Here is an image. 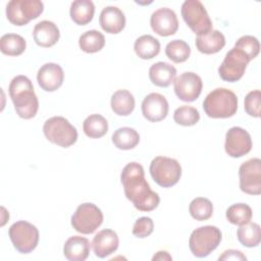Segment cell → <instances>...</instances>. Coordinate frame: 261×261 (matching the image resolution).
<instances>
[{
	"mask_svg": "<svg viewBox=\"0 0 261 261\" xmlns=\"http://www.w3.org/2000/svg\"><path fill=\"white\" fill-rule=\"evenodd\" d=\"M90 242L87 238L73 236L63 246L64 257L69 261H84L90 254Z\"/></svg>",
	"mask_w": 261,
	"mask_h": 261,
	"instance_id": "obj_21",
	"label": "cell"
},
{
	"mask_svg": "<svg viewBox=\"0 0 261 261\" xmlns=\"http://www.w3.org/2000/svg\"><path fill=\"white\" fill-rule=\"evenodd\" d=\"M43 133L48 141L62 148L72 146L77 140L76 128L63 116L47 119L43 125Z\"/></svg>",
	"mask_w": 261,
	"mask_h": 261,
	"instance_id": "obj_4",
	"label": "cell"
},
{
	"mask_svg": "<svg viewBox=\"0 0 261 261\" xmlns=\"http://www.w3.org/2000/svg\"><path fill=\"white\" fill-rule=\"evenodd\" d=\"M64 80L62 67L53 62L42 65L37 73V81L42 90L46 92H54L61 87Z\"/></svg>",
	"mask_w": 261,
	"mask_h": 261,
	"instance_id": "obj_17",
	"label": "cell"
},
{
	"mask_svg": "<svg viewBox=\"0 0 261 261\" xmlns=\"http://www.w3.org/2000/svg\"><path fill=\"white\" fill-rule=\"evenodd\" d=\"M203 109L211 118L231 117L238 110L237 95L228 89L217 88L206 96Z\"/></svg>",
	"mask_w": 261,
	"mask_h": 261,
	"instance_id": "obj_3",
	"label": "cell"
},
{
	"mask_svg": "<svg viewBox=\"0 0 261 261\" xmlns=\"http://www.w3.org/2000/svg\"><path fill=\"white\" fill-rule=\"evenodd\" d=\"M8 234L13 247L22 254H29L34 251L39 243L38 228L24 220L14 222L9 227Z\"/></svg>",
	"mask_w": 261,
	"mask_h": 261,
	"instance_id": "obj_8",
	"label": "cell"
},
{
	"mask_svg": "<svg viewBox=\"0 0 261 261\" xmlns=\"http://www.w3.org/2000/svg\"><path fill=\"white\" fill-rule=\"evenodd\" d=\"M244 107L247 114L253 117L260 116L261 107V92L260 90H254L247 94L244 101Z\"/></svg>",
	"mask_w": 261,
	"mask_h": 261,
	"instance_id": "obj_37",
	"label": "cell"
},
{
	"mask_svg": "<svg viewBox=\"0 0 261 261\" xmlns=\"http://www.w3.org/2000/svg\"><path fill=\"white\" fill-rule=\"evenodd\" d=\"M249 62L248 56L243 51L233 47L226 53L218 68V73L225 82H238L244 75Z\"/></svg>",
	"mask_w": 261,
	"mask_h": 261,
	"instance_id": "obj_11",
	"label": "cell"
},
{
	"mask_svg": "<svg viewBox=\"0 0 261 261\" xmlns=\"http://www.w3.org/2000/svg\"><path fill=\"white\" fill-rule=\"evenodd\" d=\"M171 256L166 251H159L153 257V260H171Z\"/></svg>",
	"mask_w": 261,
	"mask_h": 261,
	"instance_id": "obj_40",
	"label": "cell"
},
{
	"mask_svg": "<svg viewBox=\"0 0 261 261\" xmlns=\"http://www.w3.org/2000/svg\"><path fill=\"white\" fill-rule=\"evenodd\" d=\"M120 181L125 197L139 211H152L159 205L160 198L156 192L151 190L140 163H127L121 171Z\"/></svg>",
	"mask_w": 261,
	"mask_h": 261,
	"instance_id": "obj_1",
	"label": "cell"
},
{
	"mask_svg": "<svg viewBox=\"0 0 261 261\" xmlns=\"http://www.w3.org/2000/svg\"><path fill=\"white\" fill-rule=\"evenodd\" d=\"M189 211L191 216L199 221L207 220L212 216L213 205L211 201L207 198L198 197L195 198L189 206Z\"/></svg>",
	"mask_w": 261,
	"mask_h": 261,
	"instance_id": "obj_34",
	"label": "cell"
},
{
	"mask_svg": "<svg viewBox=\"0 0 261 261\" xmlns=\"http://www.w3.org/2000/svg\"><path fill=\"white\" fill-rule=\"evenodd\" d=\"M33 37L37 45L48 48L58 42L60 33L58 27L53 21L42 20L35 25Z\"/></svg>",
	"mask_w": 261,
	"mask_h": 261,
	"instance_id": "obj_20",
	"label": "cell"
},
{
	"mask_svg": "<svg viewBox=\"0 0 261 261\" xmlns=\"http://www.w3.org/2000/svg\"><path fill=\"white\" fill-rule=\"evenodd\" d=\"M225 216L231 224L242 225L251 220L253 212L249 205L245 203H237L227 208Z\"/></svg>",
	"mask_w": 261,
	"mask_h": 261,
	"instance_id": "obj_32",
	"label": "cell"
},
{
	"mask_svg": "<svg viewBox=\"0 0 261 261\" xmlns=\"http://www.w3.org/2000/svg\"><path fill=\"white\" fill-rule=\"evenodd\" d=\"M154 229L153 220L150 217L143 216L136 220L133 226V234L137 238L144 239L149 237Z\"/></svg>",
	"mask_w": 261,
	"mask_h": 261,
	"instance_id": "obj_38",
	"label": "cell"
},
{
	"mask_svg": "<svg viewBox=\"0 0 261 261\" xmlns=\"http://www.w3.org/2000/svg\"><path fill=\"white\" fill-rule=\"evenodd\" d=\"M70 17L79 25H86L94 16L95 6L91 0H75L70 5Z\"/></svg>",
	"mask_w": 261,
	"mask_h": 261,
	"instance_id": "obj_25",
	"label": "cell"
},
{
	"mask_svg": "<svg viewBox=\"0 0 261 261\" xmlns=\"http://www.w3.org/2000/svg\"><path fill=\"white\" fill-rule=\"evenodd\" d=\"M237 237L239 242L247 247L253 248L257 247L261 241V228L260 225L256 222H247L240 225L237 231Z\"/></svg>",
	"mask_w": 261,
	"mask_h": 261,
	"instance_id": "obj_28",
	"label": "cell"
},
{
	"mask_svg": "<svg viewBox=\"0 0 261 261\" xmlns=\"http://www.w3.org/2000/svg\"><path fill=\"white\" fill-rule=\"evenodd\" d=\"M174 93L177 98L184 102H193L197 100L202 92L203 82L195 72L187 71L173 81Z\"/></svg>",
	"mask_w": 261,
	"mask_h": 261,
	"instance_id": "obj_13",
	"label": "cell"
},
{
	"mask_svg": "<svg viewBox=\"0 0 261 261\" xmlns=\"http://www.w3.org/2000/svg\"><path fill=\"white\" fill-rule=\"evenodd\" d=\"M218 260H247V257L238 250H226L222 253L221 256H219Z\"/></svg>",
	"mask_w": 261,
	"mask_h": 261,
	"instance_id": "obj_39",
	"label": "cell"
},
{
	"mask_svg": "<svg viewBox=\"0 0 261 261\" xmlns=\"http://www.w3.org/2000/svg\"><path fill=\"white\" fill-rule=\"evenodd\" d=\"M180 12L185 22L195 34L202 35L212 30V21L201 1L186 0Z\"/></svg>",
	"mask_w": 261,
	"mask_h": 261,
	"instance_id": "obj_9",
	"label": "cell"
},
{
	"mask_svg": "<svg viewBox=\"0 0 261 261\" xmlns=\"http://www.w3.org/2000/svg\"><path fill=\"white\" fill-rule=\"evenodd\" d=\"M25 40L17 34H5L0 39V50L8 56H18L25 50Z\"/></svg>",
	"mask_w": 261,
	"mask_h": 261,
	"instance_id": "obj_30",
	"label": "cell"
},
{
	"mask_svg": "<svg viewBox=\"0 0 261 261\" xmlns=\"http://www.w3.org/2000/svg\"><path fill=\"white\" fill-rule=\"evenodd\" d=\"M8 90L18 116L23 119L33 118L38 112L39 100L31 80L25 75H16L11 80Z\"/></svg>",
	"mask_w": 261,
	"mask_h": 261,
	"instance_id": "obj_2",
	"label": "cell"
},
{
	"mask_svg": "<svg viewBox=\"0 0 261 261\" xmlns=\"http://www.w3.org/2000/svg\"><path fill=\"white\" fill-rule=\"evenodd\" d=\"M140 142L139 133L132 127L123 126L117 128L112 135V143L117 149L130 150Z\"/></svg>",
	"mask_w": 261,
	"mask_h": 261,
	"instance_id": "obj_27",
	"label": "cell"
},
{
	"mask_svg": "<svg viewBox=\"0 0 261 261\" xmlns=\"http://www.w3.org/2000/svg\"><path fill=\"white\" fill-rule=\"evenodd\" d=\"M99 23L108 34H118L125 27L124 13L116 6H106L99 16Z\"/></svg>",
	"mask_w": 261,
	"mask_h": 261,
	"instance_id": "obj_19",
	"label": "cell"
},
{
	"mask_svg": "<svg viewBox=\"0 0 261 261\" xmlns=\"http://www.w3.org/2000/svg\"><path fill=\"white\" fill-rule=\"evenodd\" d=\"M105 45V37L96 30L85 32L79 38V46L86 53L99 52Z\"/></svg>",
	"mask_w": 261,
	"mask_h": 261,
	"instance_id": "obj_31",
	"label": "cell"
},
{
	"mask_svg": "<svg viewBox=\"0 0 261 261\" xmlns=\"http://www.w3.org/2000/svg\"><path fill=\"white\" fill-rule=\"evenodd\" d=\"M240 189L249 195L261 194V160L252 158L240 166Z\"/></svg>",
	"mask_w": 261,
	"mask_h": 261,
	"instance_id": "obj_12",
	"label": "cell"
},
{
	"mask_svg": "<svg viewBox=\"0 0 261 261\" xmlns=\"http://www.w3.org/2000/svg\"><path fill=\"white\" fill-rule=\"evenodd\" d=\"M225 152L232 158H240L248 154L252 149V139L250 134L240 127H230L225 135Z\"/></svg>",
	"mask_w": 261,
	"mask_h": 261,
	"instance_id": "obj_14",
	"label": "cell"
},
{
	"mask_svg": "<svg viewBox=\"0 0 261 261\" xmlns=\"http://www.w3.org/2000/svg\"><path fill=\"white\" fill-rule=\"evenodd\" d=\"M221 239L222 234L218 227L204 225L193 230L189 240V247L194 256L203 258L218 247Z\"/></svg>",
	"mask_w": 261,
	"mask_h": 261,
	"instance_id": "obj_5",
	"label": "cell"
},
{
	"mask_svg": "<svg viewBox=\"0 0 261 261\" xmlns=\"http://www.w3.org/2000/svg\"><path fill=\"white\" fill-rule=\"evenodd\" d=\"M112 111L119 116L129 115L135 109V98L127 90H117L111 96Z\"/></svg>",
	"mask_w": 261,
	"mask_h": 261,
	"instance_id": "obj_24",
	"label": "cell"
},
{
	"mask_svg": "<svg viewBox=\"0 0 261 261\" xmlns=\"http://www.w3.org/2000/svg\"><path fill=\"white\" fill-rule=\"evenodd\" d=\"M43 10L44 4L39 0H11L6 5V16L12 24L21 27L39 17Z\"/></svg>",
	"mask_w": 261,
	"mask_h": 261,
	"instance_id": "obj_7",
	"label": "cell"
},
{
	"mask_svg": "<svg viewBox=\"0 0 261 261\" xmlns=\"http://www.w3.org/2000/svg\"><path fill=\"white\" fill-rule=\"evenodd\" d=\"M152 30L161 37L174 35L178 29V20L175 12L167 7L154 11L150 17Z\"/></svg>",
	"mask_w": 261,
	"mask_h": 261,
	"instance_id": "obj_15",
	"label": "cell"
},
{
	"mask_svg": "<svg viewBox=\"0 0 261 261\" xmlns=\"http://www.w3.org/2000/svg\"><path fill=\"white\" fill-rule=\"evenodd\" d=\"M83 129L87 137L99 139L108 132V122L101 114H91L83 122Z\"/></svg>",
	"mask_w": 261,
	"mask_h": 261,
	"instance_id": "obj_29",
	"label": "cell"
},
{
	"mask_svg": "<svg viewBox=\"0 0 261 261\" xmlns=\"http://www.w3.org/2000/svg\"><path fill=\"white\" fill-rule=\"evenodd\" d=\"M103 222V213L93 203H83L77 206L75 212L71 216L72 227L83 233H93Z\"/></svg>",
	"mask_w": 261,
	"mask_h": 261,
	"instance_id": "obj_10",
	"label": "cell"
},
{
	"mask_svg": "<svg viewBox=\"0 0 261 261\" xmlns=\"http://www.w3.org/2000/svg\"><path fill=\"white\" fill-rule=\"evenodd\" d=\"M176 69L167 62L159 61L151 65L149 69V77L152 84L160 88L168 87L175 79Z\"/></svg>",
	"mask_w": 261,
	"mask_h": 261,
	"instance_id": "obj_23",
	"label": "cell"
},
{
	"mask_svg": "<svg viewBox=\"0 0 261 261\" xmlns=\"http://www.w3.org/2000/svg\"><path fill=\"white\" fill-rule=\"evenodd\" d=\"M134 49L142 59H152L160 52V42L151 35H143L135 41Z\"/></svg>",
	"mask_w": 261,
	"mask_h": 261,
	"instance_id": "obj_26",
	"label": "cell"
},
{
	"mask_svg": "<svg viewBox=\"0 0 261 261\" xmlns=\"http://www.w3.org/2000/svg\"><path fill=\"white\" fill-rule=\"evenodd\" d=\"M119 240L117 233L112 229H102L93 238L92 247L95 255L105 258L113 254L118 248Z\"/></svg>",
	"mask_w": 261,
	"mask_h": 261,
	"instance_id": "obj_18",
	"label": "cell"
},
{
	"mask_svg": "<svg viewBox=\"0 0 261 261\" xmlns=\"http://www.w3.org/2000/svg\"><path fill=\"white\" fill-rule=\"evenodd\" d=\"M234 48L243 51L251 61L252 59H254L259 54L260 44H259V41L256 37L246 35V36L241 37L236 42Z\"/></svg>",
	"mask_w": 261,
	"mask_h": 261,
	"instance_id": "obj_36",
	"label": "cell"
},
{
	"mask_svg": "<svg viewBox=\"0 0 261 261\" xmlns=\"http://www.w3.org/2000/svg\"><path fill=\"white\" fill-rule=\"evenodd\" d=\"M225 46V38L217 30H211L206 34L198 35L196 38L197 49L204 54H214Z\"/></svg>",
	"mask_w": 261,
	"mask_h": 261,
	"instance_id": "obj_22",
	"label": "cell"
},
{
	"mask_svg": "<svg viewBox=\"0 0 261 261\" xmlns=\"http://www.w3.org/2000/svg\"><path fill=\"white\" fill-rule=\"evenodd\" d=\"M168 109L166 98L159 93H150L142 102V113L151 122L163 120L168 114Z\"/></svg>",
	"mask_w": 261,
	"mask_h": 261,
	"instance_id": "obj_16",
	"label": "cell"
},
{
	"mask_svg": "<svg viewBox=\"0 0 261 261\" xmlns=\"http://www.w3.org/2000/svg\"><path fill=\"white\" fill-rule=\"evenodd\" d=\"M173 119L177 124L184 126H192L200 120V113L198 109L193 106L182 105L175 109L173 113Z\"/></svg>",
	"mask_w": 261,
	"mask_h": 261,
	"instance_id": "obj_35",
	"label": "cell"
},
{
	"mask_svg": "<svg viewBox=\"0 0 261 261\" xmlns=\"http://www.w3.org/2000/svg\"><path fill=\"white\" fill-rule=\"evenodd\" d=\"M166 56L175 63L188 60L191 54V47L184 40H172L165 47Z\"/></svg>",
	"mask_w": 261,
	"mask_h": 261,
	"instance_id": "obj_33",
	"label": "cell"
},
{
	"mask_svg": "<svg viewBox=\"0 0 261 261\" xmlns=\"http://www.w3.org/2000/svg\"><path fill=\"white\" fill-rule=\"evenodd\" d=\"M150 174L153 180L162 188H170L176 185L181 176V166L177 160L157 156L150 163Z\"/></svg>",
	"mask_w": 261,
	"mask_h": 261,
	"instance_id": "obj_6",
	"label": "cell"
}]
</instances>
